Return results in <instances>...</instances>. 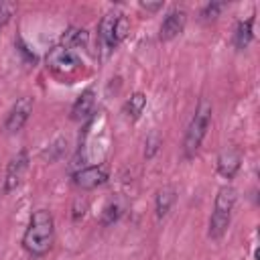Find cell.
<instances>
[{
	"label": "cell",
	"instance_id": "cell-13",
	"mask_svg": "<svg viewBox=\"0 0 260 260\" xmlns=\"http://www.w3.org/2000/svg\"><path fill=\"white\" fill-rule=\"evenodd\" d=\"M144 108H146V95H144L142 91H134V93L128 98V102L124 104V114H126L130 120H138L140 114L144 112Z\"/></svg>",
	"mask_w": 260,
	"mask_h": 260
},
{
	"label": "cell",
	"instance_id": "cell-15",
	"mask_svg": "<svg viewBox=\"0 0 260 260\" xmlns=\"http://www.w3.org/2000/svg\"><path fill=\"white\" fill-rule=\"evenodd\" d=\"M63 45L65 47H81L85 49L87 45V32L83 28H77V26H69L65 32H63Z\"/></svg>",
	"mask_w": 260,
	"mask_h": 260
},
{
	"label": "cell",
	"instance_id": "cell-4",
	"mask_svg": "<svg viewBox=\"0 0 260 260\" xmlns=\"http://www.w3.org/2000/svg\"><path fill=\"white\" fill-rule=\"evenodd\" d=\"M47 67L53 71V73H57V75H61V77H71L73 73H77L79 69H81V59H79V55L73 51V49H69V47H65V45H55L49 53H47Z\"/></svg>",
	"mask_w": 260,
	"mask_h": 260
},
{
	"label": "cell",
	"instance_id": "cell-9",
	"mask_svg": "<svg viewBox=\"0 0 260 260\" xmlns=\"http://www.w3.org/2000/svg\"><path fill=\"white\" fill-rule=\"evenodd\" d=\"M187 24V14L185 10H173L167 14V18L160 24V41H171L175 37H179L185 30Z\"/></svg>",
	"mask_w": 260,
	"mask_h": 260
},
{
	"label": "cell",
	"instance_id": "cell-1",
	"mask_svg": "<svg viewBox=\"0 0 260 260\" xmlns=\"http://www.w3.org/2000/svg\"><path fill=\"white\" fill-rule=\"evenodd\" d=\"M55 236V219L49 209H37L30 215L28 228L22 236V248L30 256H45L51 250Z\"/></svg>",
	"mask_w": 260,
	"mask_h": 260
},
{
	"label": "cell",
	"instance_id": "cell-10",
	"mask_svg": "<svg viewBox=\"0 0 260 260\" xmlns=\"http://www.w3.org/2000/svg\"><path fill=\"white\" fill-rule=\"evenodd\" d=\"M93 106H95V91H93V87H87V89H83V91L77 95V100L73 102V106H71V120L83 122L85 118L91 116Z\"/></svg>",
	"mask_w": 260,
	"mask_h": 260
},
{
	"label": "cell",
	"instance_id": "cell-21",
	"mask_svg": "<svg viewBox=\"0 0 260 260\" xmlns=\"http://www.w3.org/2000/svg\"><path fill=\"white\" fill-rule=\"evenodd\" d=\"M140 8H144V10H158V8H162V2H140Z\"/></svg>",
	"mask_w": 260,
	"mask_h": 260
},
{
	"label": "cell",
	"instance_id": "cell-11",
	"mask_svg": "<svg viewBox=\"0 0 260 260\" xmlns=\"http://www.w3.org/2000/svg\"><path fill=\"white\" fill-rule=\"evenodd\" d=\"M240 169V152L236 148H223L217 156V171L221 177L232 179Z\"/></svg>",
	"mask_w": 260,
	"mask_h": 260
},
{
	"label": "cell",
	"instance_id": "cell-6",
	"mask_svg": "<svg viewBox=\"0 0 260 260\" xmlns=\"http://www.w3.org/2000/svg\"><path fill=\"white\" fill-rule=\"evenodd\" d=\"M30 114H32V100L30 98H18L16 102H14V106L8 110V114H6V120H4V130L8 132V134H14V132H18L24 124H26V120L30 118Z\"/></svg>",
	"mask_w": 260,
	"mask_h": 260
},
{
	"label": "cell",
	"instance_id": "cell-18",
	"mask_svg": "<svg viewBox=\"0 0 260 260\" xmlns=\"http://www.w3.org/2000/svg\"><path fill=\"white\" fill-rule=\"evenodd\" d=\"M223 6H225V4H221V2H209V4H205L203 10H201L203 20H213V18H217L219 12L223 10Z\"/></svg>",
	"mask_w": 260,
	"mask_h": 260
},
{
	"label": "cell",
	"instance_id": "cell-5",
	"mask_svg": "<svg viewBox=\"0 0 260 260\" xmlns=\"http://www.w3.org/2000/svg\"><path fill=\"white\" fill-rule=\"evenodd\" d=\"M28 169V152L26 148H20L8 162L4 173V193H12L18 189V185L24 179V173Z\"/></svg>",
	"mask_w": 260,
	"mask_h": 260
},
{
	"label": "cell",
	"instance_id": "cell-20",
	"mask_svg": "<svg viewBox=\"0 0 260 260\" xmlns=\"http://www.w3.org/2000/svg\"><path fill=\"white\" fill-rule=\"evenodd\" d=\"M14 4H10V2H0V28L10 20V16H12V12H14Z\"/></svg>",
	"mask_w": 260,
	"mask_h": 260
},
{
	"label": "cell",
	"instance_id": "cell-14",
	"mask_svg": "<svg viewBox=\"0 0 260 260\" xmlns=\"http://www.w3.org/2000/svg\"><path fill=\"white\" fill-rule=\"evenodd\" d=\"M175 203V189L171 187H165L156 193V199H154V211H156V217H165L169 213V209L173 207Z\"/></svg>",
	"mask_w": 260,
	"mask_h": 260
},
{
	"label": "cell",
	"instance_id": "cell-17",
	"mask_svg": "<svg viewBox=\"0 0 260 260\" xmlns=\"http://www.w3.org/2000/svg\"><path fill=\"white\" fill-rule=\"evenodd\" d=\"M120 215H122V207L118 203H108L102 213V225H112Z\"/></svg>",
	"mask_w": 260,
	"mask_h": 260
},
{
	"label": "cell",
	"instance_id": "cell-16",
	"mask_svg": "<svg viewBox=\"0 0 260 260\" xmlns=\"http://www.w3.org/2000/svg\"><path fill=\"white\" fill-rule=\"evenodd\" d=\"M128 30H130V22H128V18H126L124 14H118L116 24H114V45H116V47L124 41V37L128 35Z\"/></svg>",
	"mask_w": 260,
	"mask_h": 260
},
{
	"label": "cell",
	"instance_id": "cell-2",
	"mask_svg": "<svg viewBox=\"0 0 260 260\" xmlns=\"http://www.w3.org/2000/svg\"><path fill=\"white\" fill-rule=\"evenodd\" d=\"M209 122H211V104L207 100H201L191 122H189V128L185 132V140H183V154L187 158H191L199 150V146L209 130Z\"/></svg>",
	"mask_w": 260,
	"mask_h": 260
},
{
	"label": "cell",
	"instance_id": "cell-19",
	"mask_svg": "<svg viewBox=\"0 0 260 260\" xmlns=\"http://www.w3.org/2000/svg\"><path fill=\"white\" fill-rule=\"evenodd\" d=\"M158 146H160V138H158L156 134H150V136L146 138V148H144V154H146V158H152V156L156 154Z\"/></svg>",
	"mask_w": 260,
	"mask_h": 260
},
{
	"label": "cell",
	"instance_id": "cell-12",
	"mask_svg": "<svg viewBox=\"0 0 260 260\" xmlns=\"http://www.w3.org/2000/svg\"><path fill=\"white\" fill-rule=\"evenodd\" d=\"M252 26H254V18L250 16V18H246V20H242L238 26H236V32H234V45H236V49H246L248 45H250V41H252Z\"/></svg>",
	"mask_w": 260,
	"mask_h": 260
},
{
	"label": "cell",
	"instance_id": "cell-7",
	"mask_svg": "<svg viewBox=\"0 0 260 260\" xmlns=\"http://www.w3.org/2000/svg\"><path fill=\"white\" fill-rule=\"evenodd\" d=\"M108 181V171L104 165H93V167H85V169H79L75 175H73V183L83 189V191H89V189H95L100 185H104Z\"/></svg>",
	"mask_w": 260,
	"mask_h": 260
},
{
	"label": "cell",
	"instance_id": "cell-8",
	"mask_svg": "<svg viewBox=\"0 0 260 260\" xmlns=\"http://www.w3.org/2000/svg\"><path fill=\"white\" fill-rule=\"evenodd\" d=\"M116 18H118L116 12H108L102 18L100 26H98V49H100V53L104 57L116 47L114 45V24H116Z\"/></svg>",
	"mask_w": 260,
	"mask_h": 260
},
{
	"label": "cell",
	"instance_id": "cell-3",
	"mask_svg": "<svg viewBox=\"0 0 260 260\" xmlns=\"http://www.w3.org/2000/svg\"><path fill=\"white\" fill-rule=\"evenodd\" d=\"M236 205V189L230 185H223L217 195H215V205H213V213L209 217V238L217 240L225 234L230 219H232V211Z\"/></svg>",
	"mask_w": 260,
	"mask_h": 260
}]
</instances>
